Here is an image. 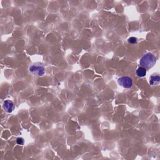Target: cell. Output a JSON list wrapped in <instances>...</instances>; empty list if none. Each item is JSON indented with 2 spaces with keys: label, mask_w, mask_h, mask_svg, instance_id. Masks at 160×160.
I'll return each instance as SVG.
<instances>
[{
  "label": "cell",
  "mask_w": 160,
  "mask_h": 160,
  "mask_svg": "<svg viewBox=\"0 0 160 160\" xmlns=\"http://www.w3.org/2000/svg\"><path fill=\"white\" fill-rule=\"evenodd\" d=\"M156 59L151 53H147L143 56L139 61V64L145 69H150L156 64Z\"/></svg>",
  "instance_id": "1"
},
{
  "label": "cell",
  "mask_w": 160,
  "mask_h": 160,
  "mask_svg": "<svg viewBox=\"0 0 160 160\" xmlns=\"http://www.w3.org/2000/svg\"><path fill=\"white\" fill-rule=\"evenodd\" d=\"M29 70L32 74L38 76H43L45 73V69L44 66H42V65H31V66L29 67Z\"/></svg>",
  "instance_id": "2"
},
{
  "label": "cell",
  "mask_w": 160,
  "mask_h": 160,
  "mask_svg": "<svg viewBox=\"0 0 160 160\" xmlns=\"http://www.w3.org/2000/svg\"><path fill=\"white\" fill-rule=\"evenodd\" d=\"M118 83L120 86L125 88H130L133 86V80L129 76H123L118 78Z\"/></svg>",
  "instance_id": "3"
},
{
  "label": "cell",
  "mask_w": 160,
  "mask_h": 160,
  "mask_svg": "<svg viewBox=\"0 0 160 160\" xmlns=\"http://www.w3.org/2000/svg\"><path fill=\"white\" fill-rule=\"evenodd\" d=\"M3 107L6 112L11 113L13 110H14L15 105L13 102H11V101L6 100L3 103Z\"/></svg>",
  "instance_id": "4"
},
{
  "label": "cell",
  "mask_w": 160,
  "mask_h": 160,
  "mask_svg": "<svg viewBox=\"0 0 160 160\" xmlns=\"http://www.w3.org/2000/svg\"><path fill=\"white\" fill-rule=\"evenodd\" d=\"M160 81V77L159 76H151L149 79V84L152 86L159 84Z\"/></svg>",
  "instance_id": "5"
},
{
  "label": "cell",
  "mask_w": 160,
  "mask_h": 160,
  "mask_svg": "<svg viewBox=\"0 0 160 160\" xmlns=\"http://www.w3.org/2000/svg\"><path fill=\"white\" fill-rule=\"evenodd\" d=\"M136 74L139 77H144L146 74V69L142 66L139 67L136 70Z\"/></svg>",
  "instance_id": "6"
},
{
  "label": "cell",
  "mask_w": 160,
  "mask_h": 160,
  "mask_svg": "<svg viewBox=\"0 0 160 160\" xmlns=\"http://www.w3.org/2000/svg\"><path fill=\"white\" fill-rule=\"evenodd\" d=\"M16 143L19 145H23L25 143V140L23 138H18L16 139Z\"/></svg>",
  "instance_id": "7"
},
{
  "label": "cell",
  "mask_w": 160,
  "mask_h": 160,
  "mask_svg": "<svg viewBox=\"0 0 160 160\" xmlns=\"http://www.w3.org/2000/svg\"><path fill=\"white\" fill-rule=\"evenodd\" d=\"M128 42L129 43L131 44H135L137 42V38L135 37H131L128 39Z\"/></svg>",
  "instance_id": "8"
}]
</instances>
